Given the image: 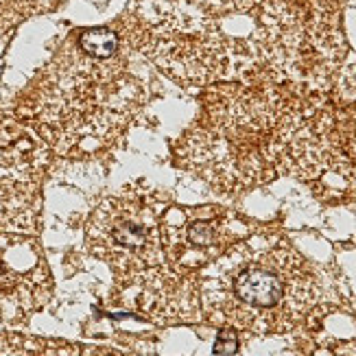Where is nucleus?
<instances>
[{"label": "nucleus", "mask_w": 356, "mask_h": 356, "mask_svg": "<svg viewBox=\"0 0 356 356\" xmlns=\"http://www.w3.org/2000/svg\"><path fill=\"white\" fill-rule=\"evenodd\" d=\"M341 95L348 101V105L356 107V68H352L341 81Z\"/></svg>", "instance_id": "9"}, {"label": "nucleus", "mask_w": 356, "mask_h": 356, "mask_svg": "<svg viewBox=\"0 0 356 356\" xmlns=\"http://www.w3.org/2000/svg\"><path fill=\"white\" fill-rule=\"evenodd\" d=\"M286 164L306 179L330 175L339 181L337 191L356 193V107L302 112Z\"/></svg>", "instance_id": "4"}, {"label": "nucleus", "mask_w": 356, "mask_h": 356, "mask_svg": "<svg viewBox=\"0 0 356 356\" xmlns=\"http://www.w3.org/2000/svg\"><path fill=\"white\" fill-rule=\"evenodd\" d=\"M302 110L275 92L223 88L206 103V118L186 138V160L219 188L269 181L289 162Z\"/></svg>", "instance_id": "2"}, {"label": "nucleus", "mask_w": 356, "mask_h": 356, "mask_svg": "<svg viewBox=\"0 0 356 356\" xmlns=\"http://www.w3.org/2000/svg\"><path fill=\"white\" fill-rule=\"evenodd\" d=\"M238 350V337H236V330L234 328H223L219 339H216L214 343V352L216 354H232Z\"/></svg>", "instance_id": "8"}, {"label": "nucleus", "mask_w": 356, "mask_h": 356, "mask_svg": "<svg viewBox=\"0 0 356 356\" xmlns=\"http://www.w3.org/2000/svg\"><path fill=\"white\" fill-rule=\"evenodd\" d=\"M88 243L99 258L125 275L149 273L162 260L156 212L138 197H112L95 212Z\"/></svg>", "instance_id": "3"}, {"label": "nucleus", "mask_w": 356, "mask_h": 356, "mask_svg": "<svg viewBox=\"0 0 356 356\" xmlns=\"http://www.w3.org/2000/svg\"><path fill=\"white\" fill-rule=\"evenodd\" d=\"M229 238V225L221 214L173 210L166 216V252L179 267H197L204 262H212L225 252Z\"/></svg>", "instance_id": "6"}, {"label": "nucleus", "mask_w": 356, "mask_h": 356, "mask_svg": "<svg viewBox=\"0 0 356 356\" xmlns=\"http://www.w3.org/2000/svg\"><path fill=\"white\" fill-rule=\"evenodd\" d=\"M83 55L95 59H112L118 51V38L110 29H88L76 40Z\"/></svg>", "instance_id": "7"}, {"label": "nucleus", "mask_w": 356, "mask_h": 356, "mask_svg": "<svg viewBox=\"0 0 356 356\" xmlns=\"http://www.w3.org/2000/svg\"><path fill=\"white\" fill-rule=\"evenodd\" d=\"M49 298V269L35 241L0 232V319H18Z\"/></svg>", "instance_id": "5"}, {"label": "nucleus", "mask_w": 356, "mask_h": 356, "mask_svg": "<svg viewBox=\"0 0 356 356\" xmlns=\"http://www.w3.org/2000/svg\"><path fill=\"white\" fill-rule=\"evenodd\" d=\"M201 300L210 321L256 334L296 328L317 302L306 260L275 238L236 243L201 275Z\"/></svg>", "instance_id": "1"}]
</instances>
